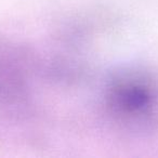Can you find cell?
Returning <instances> with one entry per match:
<instances>
[{"instance_id": "obj_1", "label": "cell", "mask_w": 158, "mask_h": 158, "mask_svg": "<svg viewBox=\"0 0 158 158\" xmlns=\"http://www.w3.org/2000/svg\"><path fill=\"white\" fill-rule=\"evenodd\" d=\"M106 104L114 119L131 131H148L158 123V82L140 70H126L110 80Z\"/></svg>"}]
</instances>
